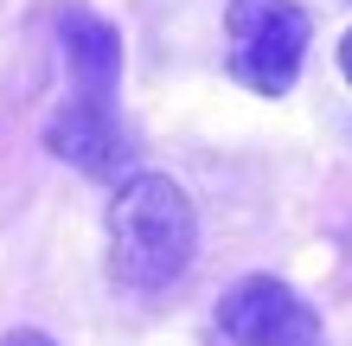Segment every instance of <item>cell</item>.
I'll return each mask as SVG.
<instances>
[{
    "mask_svg": "<svg viewBox=\"0 0 352 346\" xmlns=\"http://www.w3.org/2000/svg\"><path fill=\"white\" fill-rule=\"evenodd\" d=\"M45 148L58 160H71L77 173H90V180H122L129 160H135V135L122 129L109 96H71V103L45 122Z\"/></svg>",
    "mask_w": 352,
    "mask_h": 346,
    "instance_id": "cell-4",
    "label": "cell"
},
{
    "mask_svg": "<svg viewBox=\"0 0 352 346\" xmlns=\"http://www.w3.org/2000/svg\"><path fill=\"white\" fill-rule=\"evenodd\" d=\"M58 39H65V65L77 96H116L122 84V32L90 7H65L58 13Z\"/></svg>",
    "mask_w": 352,
    "mask_h": 346,
    "instance_id": "cell-5",
    "label": "cell"
},
{
    "mask_svg": "<svg viewBox=\"0 0 352 346\" xmlns=\"http://www.w3.org/2000/svg\"><path fill=\"white\" fill-rule=\"evenodd\" d=\"M307 13L295 0H231L224 7V65L243 90L282 96L301 77Z\"/></svg>",
    "mask_w": 352,
    "mask_h": 346,
    "instance_id": "cell-2",
    "label": "cell"
},
{
    "mask_svg": "<svg viewBox=\"0 0 352 346\" xmlns=\"http://www.w3.org/2000/svg\"><path fill=\"white\" fill-rule=\"evenodd\" d=\"M218 334L231 346H307L314 308L276 276H243L218 295Z\"/></svg>",
    "mask_w": 352,
    "mask_h": 346,
    "instance_id": "cell-3",
    "label": "cell"
},
{
    "mask_svg": "<svg viewBox=\"0 0 352 346\" xmlns=\"http://www.w3.org/2000/svg\"><path fill=\"white\" fill-rule=\"evenodd\" d=\"M0 346H58V340H45V334H32V327H13Z\"/></svg>",
    "mask_w": 352,
    "mask_h": 346,
    "instance_id": "cell-6",
    "label": "cell"
},
{
    "mask_svg": "<svg viewBox=\"0 0 352 346\" xmlns=\"http://www.w3.org/2000/svg\"><path fill=\"white\" fill-rule=\"evenodd\" d=\"M199 250V212L167 173H129L109 206V276L122 289H167Z\"/></svg>",
    "mask_w": 352,
    "mask_h": 346,
    "instance_id": "cell-1",
    "label": "cell"
},
{
    "mask_svg": "<svg viewBox=\"0 0 352 346\" xmlns=\"http://www.w3.org/2000/svg\"><path fill=\"white\" fill-rule=\"evenodd\" d=\"M340 77H346V84H352V32L340 39Z\"/></svg>",
    "mask_w": 352,
    "mask_h": 346,
    "instance_id": "cell-7",
    "label": "cell"
}]
</instances>
